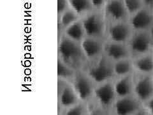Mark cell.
<instances>
[{
	"label": "cell",
	"mask_w": 153,
	"mask_h": 115,
	"mask_svg": "<svg viewBox=\"0 0 153 115\" xmlns=\"http://www.w3.org/2000/svg\"><path fill=\"white\" fill-rule=\"evenodd\" d=\"M74 10L78 13H82L89 11L93 4L91 0H68Z\"/></svg>",
	"instance_id": "cell-18"
},
{
	"label": "cell",
	"mask_w": 153,
	"mask_h": 115,
	"mask_svg": "<svg viewBox=\"0 0 153 115\" xmlns=\"http://www.w3.org/2000/svg\"><path fill=\"white\" fill-rule=\"evenodd\" d=\"M105 11L112 23L128 21L129 14L123 0H108Z\"/></svg>",
	"instance_id": "cell-6"
},
{
	"label": "cell",
	"mask_w": 153,
	"mask_h": 115,
	"mask_svg": "<svg viewBox=\"0 0 153 115\" xmlns=\"http://www.w3.org/2000/svg\"><path fill=\"white\" fill-rule=\"evenodd\" d=\"M133 68L137 74H153V54L150 53L132 57Z\"/></svg>",
	"instance_id": "cell-12"
},
{
	"label": "cell",
	"mask_w": 153,
	"mask_h": 115,
	"mask_svg": "<svg viewBox=\"0 0 153 115\" xmlns=\"http://www.w3.org/2000/svg\"><path fill=\"white\" fill-rule=\"evenodd\" d=\"M68 6V0H57V10L59 13H63Z\"/></svg>",
	"instance_id": "cell-23"
},
{
	"label": "cell",
	"mask_w": 153,
	"mask_h": 115,
	"mask_svg": "<svg viewBox=\"0 0 153 115\" xmlns=\"http://www.w3.org/2000/svg\"><path fill=\"white\" fill-rule=\"evenodd\" d=\"M123 2L129 14V17L145 7L142 0H123Z\"/></svg>",
	"instance_id": "cell-20"
},
{
	"label": "cell",
	"mask_w": 153,
	"mask_h": 115,
	"mask_svg": "<svg viewBox=\"0 0 153 115\" xmlns=\"http://www.w3.org/2000/svg\"><path fill=\"white\" fill-rule=\"evenodd\" d=\"M105 51L107 57L114 62L131 58L130 50L126 43L110 41L105 46Z\"/></svg>",
	"instance_id": "cell-8"
},
{
	"label": "cell",
	"mask_w": 153,
	"mask_h": 115,
	"mask_svg": "<svg viewBox=\"0 0 153 115\" xmlns=\"http://www.w3.org/2000/svg\"><path fill=\"white\" fill-rule=\"evenodd\" d=\"M138 78L134 77L133 94L144 104L153 96L152 74H138Z\"/></svg>",
	"instance_id": "cell-3"
},
{
	"label": "cell",
	"mask_w": 153,
	"mask_h": 115,
	"mask_svg": "<svg viewBox=\"0 0 153 115\" xmlns=\"http://www.w3.org/2000/svg\"><path fill=\"white\" fill-rule=\"evenodd\" d=\"M127 44L130 50L131 58L153 51V42L149 31H133Z\"/></svg>",
	"instance_id": "cell-2"
},
{
	"label": "cell",
	"mask_w": 153,
	"mask_h": 115,
	"mask_svg": "<svg viewBox=\"0 0 153 115\" xmlns=\"http://www.w3.org/2000/svg\"><path fill=\"white\" fill-rule=\"evenodd\" d=\"M93 4V6L97 8H100L102 6H105L108 0H91Z\"/></svg>",
	"instance_id": "cell-26"
},
{
	"label": "cell",
	"mask_w": 153,
	"mask_h": 115,
	"mask_svg": "<svg viewBox=\"0 0 153 115\" xmlns=\"http://www.w3.org/2000/svg\"><path fill=\"white\" fill-rule=\"evenodd\" d=\"M75 88L79 97L85 100L90 97L92 93V85L88 79L83 76H79L75 81Z\"/></svg>",
	"instance_id": "cell-15"
},
{
	"label": "cell",
	"mask_w": 153,
	"mask_h": 115,
	"mask_svg": "<svg viewBox=\"0 0 153 115\" xmlns=\"http://www.w3.org/2000/svg\"><path fill=\"white\" fill-rule=\"evenodd\" d=\"M114 70L115 75L121 77L133 74L134 68L132 58H126L114 62Z\"/></svg>",
	"instance_id": "cell-14"
},
{
	"label": "cell",
	"mask_w": 153,
	"mask_h": 115,
	"mask_svg": "<svg viewBox=\"0 0 153 115\" xmlns=\"http://www.w3.org/2000/svg\"><path fill=\"white\" fill-rule=\"evenodd\" d=\"M149 31L150 33V35H151V37L152 38V42H153V25L151 26V28H150V30H149Z\"/></svg>",
	"instance_id": "cell-28"
},
{
	"label": "cell",
	"mask_w": 153,
	"mask_h": 115,
	"mask_svg": "<svg viewBox=\"0 0 153 115\" xmlns=\"http://www.w3.org/2000/svg\"><path fill=\"white\" fill-rule=\"evenodd\" d=\"M59 53L62 58L68 62L74 63L81 58V51L79 46L68 38L62 39L59 46Z\"/></svg>",
	"instance_id": "cell-9"
},
{
	"label": "cell",
	"mask_w": 153,
	"mask_h": 115,
	"mask_svg": "<svg viewBox=\"0 0 153 115\" xmlns=\"http://www.w3.org/2000/svg\"><path fill=\"white\" fill-rule=\"evenodd\" d=\"M111 25L108 31L111 41L127 44L133 33L128 21L114 22Z\"/></svg>",
	"instance_id": "cell-7"
},
{
	"label": "cell",
	"mask_w": 153,
	"mask_h": 115,
	"mask_svg": "<svg viewBox=\"0 0 153 115\" xmlns=\"http://www.w3.org/2000/svg\"><path fill=\"white\" fill-rule=\"evenodd\" d=\"M76 100L75 94L70 87L66 86L62 90L60 95V102L63 106L66 107L74 105Z\"/></svg>",
	"instance_id": "cell-17"
},
{
	"label": "cell",
	"mask_w": 153,
	"mask_h": 115,
	"mask_svg": "<svg viewBox=\"0 0 153 115\" xmlns=\"http://www.w3.org/2000/svg\"><path fill=\"white\" fill-rule=\"evenodd\" d=\"M151 10H152V15H153V8Z\"/></svg>",
	"instance_id": "cell-30"
},
{
	"label": "cell",
	"mask_w": 153,
	"mask_h": 115,
	"mask_svg": "<svg viewBox=\"0 0 153 115\" xmlns=\"http://www.w3.org/2000/svg\"><path fill=\"white\" fill-rule=\"evenodd\" d=\"M89 74L97 83L107 82L116 76L114 70V61L107 57L102 58L90 70Z\"/></svg>",
	"instance_id": "cell-5"
},
{
	"label": "cell",
	"mask_w": 153,
	"mask_h": 115,
	"mask_svg": "<svg viewBox=\"0 0 153 115\" xmlns=\"http://www.w3.org/2000/svg\"><path fill=\"white\" fill-rule=\"evenodd\" d=\"M152 81H153V74H152Z\"/></svg>",
	"instance_id": "cell-29"
},
{
	"label": "cell",
	"mask_w": 153,
	"mask_h": 115,
	"mask_svg": "<svg viewBox=\"0 0 153 115\" xmlns=\"http://www.w3.org/2000/svg\"><path fill=\"white\" fill-rule=\"evenodd\" d=\"M113 109L118 115L147 114L143 104L134 94L117 97L113 105Z\"/></svg>",
	"instance_id": "cell-1"
},
{
	"label": "cell",
	"mask_w": 153,
	"mask_h": 115,
	"mask_svg": "<svg viewBox=\"0 0 153 115\" xmlns=\"http://www.w3.org/2000/svg\"><path fill=\"white\" fill-rule=\"evenodd\" d=\"M143 106L146 110L147 114L153 115V96L143 104Z\"/></svg>",
	"instance_id": "cell-25"
},
{
	"label": "cell",
	"mask_w": 153,
	"mask_h": 115,
	"mask_svg": "<svg viewBox=\"0 0 153 115\" xmlns=\"http://www.w3.org/2000/svg\"><path fill=\"white\" fill-rule=\"evenodd\" d=\"M152 54H153V51H152Z\"/></svg>",
	"instance_id": "cell-31"
},
{
	"label": "cell",
	"mask_w": 153,
	"mask_h": 115,
	"mask_svg": "<svg viewBox=\"0 0 153 115\" xmlns=\"http://www.w3.org/2000/svg\"><path fill=\"white\" fill-rule=\"evenodd\" d=\"M57 74L62 78H68L72 75V71L61 61L57 63Z\"/></svg>",
	"instance_id": "cell-22"
},
{
	"label": "cell",
	"mask_w": 153,
	"mask_h": 115,
	"mask_svg": "<svg viewBox=\"0 0 153 115\" xmlns=\"http://www.w3.org/2000/svg\"><path fill=\"white\" fill-rule=\"evenodd\" d=\"M84 28L83 25L79 22H75L70 25L67 29V35L74 40H79L84 34Z\"/></svg>",
	"instance_id": "cell-19"
},
{
	"label": "cell",
	"mask_w": 153,
	"mask_h": 115,
	"mask_svg": "<svg viewBox=\"0 0 153 115\" xmlns=\"http://www.w3.org/2000/svg\"><path fill=\"white\" fill-rule=\"evenodd\" d=\"M114 89L117 97H123L133 94L134 75L130 74L118 77L114 83Z\"/></svg>",
	"instance_id": "cell-13"
},
{
	"label": "cell",
	"mask_w": 153,
	"mask_h": 115,
	"mask_svg": "<svg viewBox=\"0 0 153 115\" xmlns=\"http://www.w3.org/2000/svg\"><path fill=\"white\" fill-rule=\"evenodd\" d=\"M130 23L133 31H149L153 25V15L151 9L143 7L129 17Z\"/></svg>",
	"instance_id": "cell-4"
},
{
	"label": "cell",
	"mask_w": 153,
	"mask_h": 115,
	"mask_svg": "<svg viewBox=\"0 0 153 115\" xmlns=\"http://www.w3.org/2000/svg\"><path fill=\"white\" fill-rule=\"evenodd\" d=\"M76 12L75 11L68 10H66L63 13L61 19V25L65 27L69 26L71 24L75 22L77 16H76Z\"/></svg>",
	"instance_id": "cell-21"
},
{
	"label": "cell",
	"mask_w": 153,
	"mask_h": 115,
	"mask_svg": "<svg viewBox=\"0 0 153 115\" xmlns=\"http://www.w3.org/2000/svg\"><path fill=\"white\" fill-rule=\"evenodd\" d=\"M84 113V109L83 107L76 106V107H74L71 109H70L69 111L67 112L66 114L79 115V114H83Z\"/></svg>",
	"instance_id": "cell-24"
},
{
	"label": "cell",
	"mask_w": 153,
	"mask_h": 115,
	"mask_svg": "<svg viewBox=\"0 0 153 115\" xmlns=\"http://www.w3.org/2000/svg\"><path fill=\"white\" fill-rule=\"evenodd\" d=\"M82 47L86 55L88 57L93 58L101 52L102 44L98 41L88 38L82 42Z\"/></svg>",
	"instance_id": "cell-16"
},
{
	"label": "cell",
	"mask_w": 153,
	"mask_h": 115,
	"mask_svg": "<svg viewBox=\"0 0 153 115\" xmlns=\"http://www.w3.org/2000/svg\"><path fill=\"white\" fill-rule=\"evenodd\" d=\"M144 7L149 9L153 8V0H142Z\"/></svg>",
	"instance_id": "cell-27"
},
{
	"label": "cell",
	"mask_w": 153,
	"mask_h": 115,
	"mask_svg": "<svg viewBox=\"0 0 153 115\" xmlns=\"http://www.w3.org/2000/svg\"><path fill=\"white\" fill-rule=\"evenodd\" d=\"M84 31L90 36L100 37L105 30L103 17L99 13H93L86 17L83 22Z\"/></svg>",
	"instance_id": "cell-10"
},
{
	"label": "cell",
	"mask_w": 153,
	"mask_h": 115,
	"mask_svg": "<svg viewBox=\"0 0 153 115\" xmlns=\"http://www.w3.org/2000/svg\"><path fill=\"white\" fill-rule=\"evenodd\" d=\"M96 96L104 106L109 108L116 101L117 97L114 89V83L107 81L96 90Z\"/></svg>",
	"instance_id": "cell-11"
}]
</instances>
